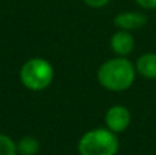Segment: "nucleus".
Instances as JSON below:
<instances>
[{
    "mask_svg": "<svg viewBox=\"0 0 156 155\" xmlns=\"http://www.w3.org/2000/svg\"><path fill=\"white\" fill-rule=\"evenodd\" d=\"M148 22V16L140 11H122L114 16V25L116 29L127 30H138L144 27Z\"/></svg>",
    "mask_w": 156,
    "mask_h": 155,
    "instance_id": "obj_5",
    "label": "nucleus"
},
{
    "mask_svg": "<svg viewBox=\"0 0 156 155\" xmlns=\"http://www.w3.org/2000/svg\"><path fill=\"white\" fill-rule=\"evenodd\" d=\"M55 78V69L49 60L40 56L27 59L19 69V81L32 92H41L51 87Z\"/></svg>",
    "mask_w": 156,
    "mask_h": 155,
    "instance_id": "obj_2",
    "label": "nucleus"
},
{
    "mask_svg": "<svg viewBox=\"0 0 156 155\" xmlns=\"http://www.w3.org/2000/svg\"><path fill=\"white\" fill-rule=\"evenodd\" d=\"M136 3L143 10H156V0H136Z\"/></svg>",
    "mask_w": 156,
    "mask_h": 155,
    "instance_id": "obj_11",
    "label": "nucleus"
},
{
    "mask_svg": "<svg viewBox=\"0 0 156 155\" xmlns=\"http://www.w3.org/2000/svg\"><path fill=\"white\" fill-rule=\"evenodd\" d=\"M40 148V140L32 135H26L16 142V150L19 155H37Z\"/></svg>",
    "mask_w": 156,
    "mask_h": 155,
    "instance_id": "obj_8",
    "label": "nucleus"
},
{
    "mask_svg": "<svg viewBox=\"0 0 156 155\" xmlns=\"http://www.w3.org/2000/svg\"><path fill=\"white\" fill-rule=\"evenodd\" d=\"M80 155H116L119 151L118 135L108 128H93L80 137L77 144Z\"/></svg>",
    "mask_w": 156,
    "mask_h": 155,
    "instance_id": "obj_3",
    "label": "nucleus"
},
{
    "mask_svg": "<svg viewBox=\"0 0 156 155\" xmlns=\"http://www.w3.org/2000/svg\"><path fill=\"white\" fill-rule=\"evenodd\" d=\"M104 124L105 128H108L114 133H122L132 124L130 110L122 104H114V106L108 107L104 114Z\"/></svg>",
    "mask_w": 156,
    "mask_h": 155,
    "instance_id": "obj_4",
    "label": "nucleus"
},
{
    "mask_svg": "<svg viewBox=\"0 0 156 155\" xmlns=\"http://www.w3.org/2000/svg\"><path fill=\"white\" fill-rule=\"evenodd\" d=\"M136 47V38L132 32L118 29L110 38V48L116 56H129Z\"/></svg>",
    "mask_w": 156,
    "mask_h": 155,
    "instance_id": "obj_6",
    "label": "nucleus"
},
{
    "mask_svg": "<svg viewBox=\"0 0 156 155\" xmlns=\"http://www.w3.org/2000/svg\"><path fill=\"white\" fill-rule=\"evenodd\" d=\"M0 155H18L16 142L5 133H0Z\"/></svg>",
    "mask_w": 156,
    "mask_h": 155,
    "instance_id": "obj_9",
    "label": "nucleus"
},
{
    "mask_svg": "<svg viewBox=\"0 0 156 155\" xmlns=\"http://www.w3.org/2000/svg\"><path fill=\"white\" fill-rule=\"evenodd\" d=\"M83 4L90 8H103L111 2V0H82Z\"/></svg>",
    "mask_w": 156,
    "mask_h": 155,
    "instance_id": "obj_10",
    "label": "nucleus"
},
{
    "mask_svg": "<svg viewBox=\"0 0 156 155\" xmlns=\"http://www.w3.org/2000/svg\"><path fill=\"white\" fill-rule=\"evenodd\" d=\"M136 66L127 56H114L97 69V82L110 92H125L136 81Z\"/></svg>",
    "mask_w": 156,
    "mask_h": 155,
    "instance_id": "obj_1",
    "label": "nucleus"
},
{
    "mask_svg": "<svg viewBox=\"0 0 156 155\" xmlns=\"http://www.w3.org/2000/svg\"><path fill=\"white\" fill-rule=\"evenodd\" d=\"M136 71L145 80H156V52L141 54L136 60Z\"/></svg>",
    "mask_w": 156,
    "mask_h": 155,
    "instance_id": "obj_7",
    "label": "nucleus"
}]
</instances>
